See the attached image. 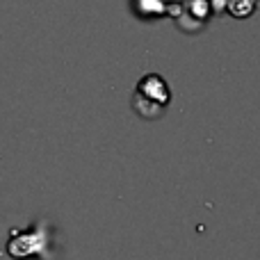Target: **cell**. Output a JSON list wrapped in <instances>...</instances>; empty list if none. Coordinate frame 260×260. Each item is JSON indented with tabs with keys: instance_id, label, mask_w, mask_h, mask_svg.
<instances>
[{
	"instance_id": "cell-1",
	"label": "cell",
	"mask_w": 260,
	"mask_h": 260,
	"mask_svg": "<svg viewBox=\"0 0 260 260\" xmlns=\"http://www.w3.org/2000/svg\"><path fill=\"white\" fill-rule=\"evenodd\" d=\"M171 91L165 85L157 73H148L139 80L137 85V96H135V108L142 117H157L165 110V105L169 103Z\"/></svg>"
},
{
	"instance_id": "cell-2",
	"label": "cell",
	"mask_w": 260,
	"mask_h": 260,
	"mask_svg": "<svg viewBox=\"0 0 260 260\" xmlns=\"http://www.w3.org/2000/svg\"><path fill=\"white\" fill-rule=\"evenodd\" d=\"M229 9L233 16H249L256 7V0H229Z\"/></svg>"
}]
</instances>
